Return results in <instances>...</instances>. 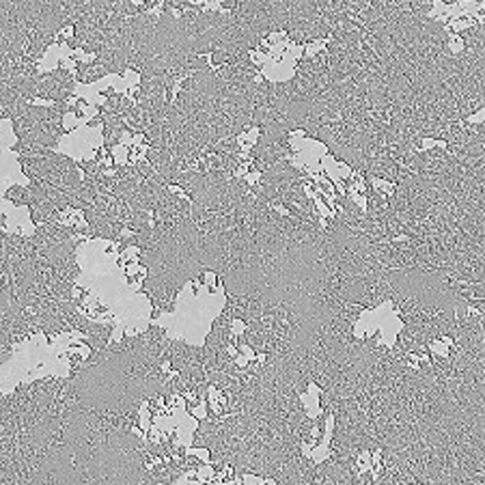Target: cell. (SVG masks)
I'll return each mask as SVG.
<instances>
[{
  "label": "cell",
  "mask_w": 485,
  "mask_h": 485,
  "mask_svg": "<svg viewBox=\"0 0 485 485\" xmlns=\"http://www.w3.org/2000/svg\"><path fill=\"white\" fill-rule=\"evenodd\" d=\"M108 76V71L102 67L95 59L91 61H80L74 56V80L76 84H95L97 80Z\"/></svg>",
  "instance_id": "6da1fadb"
},
{
  "label": "cell",
  "mask_w": 485,
  "mask_h": 485,
  "mask_svg": "<svg viewBox=\"0 0 485 485\" xmlns=\"http://www.w3.org/2000/svg\"><path fill=\"white\" fill-rule=\"evenodd\" d=\"M455 35L464 41V50L485 56V26L481 22H474L470 28H462Z\"/></svg>",
  "instance_id": "7a4b0ae2"
},
{
  "label": "cell",
  "mask_w": 485,
  "mask_h": 485,
  "mask_svg": "<svg viewBox=\"0 0 485 485\" xmlns=\"http://www.w3.org/2000/svg\"><path fill=\"white\" fill-rule=\"evenodd\" d=\"M115 332V323H97L93 321L88 332L84 334L86 347H91V352H100L110 343V336Z\"/></svg>",
  "instance_id": "3957f363"
},
{
  "label": "cell",
  "mask_w": 485,
  "mask_h": 485,
  "mask_svg": "<svg viewBox=\"0 0 485 485\" xmlns=\"http://www.w3.org/2000/svg\"><path fill=\"white\" fill-rule=\"evenodd\" d=\"M3 199H5V201H11V203L18 205V207H30V203H32L30 190L26 188V185H20V183L9 185V188L3 192Z\"/></svg>",
  "instance_id": "277c9868"
},
{
  "label": "cell",
  "mask_w": 485,
  "mask_h": 485,
  "mask_svg": "<svg viewBox=\"0 0 485 485\" xmlns=\"http://www.w3.org/2000/svg\"><path fill=\"white\" fill-rule=\"evenodd\" d=\"M119 91H117V88L115 86H106V88H102V91H100V95L104 97V100H110V97H115Z\"/></svg>",
  "instance_id": "5b68a950"
},
{
  "label": "cell",
  "mask_w": 485,
  "mask_h": 485,
  "mask_svg": "<svg viewBox=\"0 0 485 485\" xmlns=\"http://www.w3.org/2000/svg\"><path fill=\"white\" fill-rule=\"evenodd\" d=\"M100 123H104L102 115H95L93 119H88V121H86V125H88V127H97V125H100Z\"/></svg>",
  "instance_id": "8992f818"
},
{
  "label": "cell",
  "mask_w": 485,
  "mask_h": 485,
  "mask_svg": "<svg viewBox=\"0 0 485 485\" xmlns=\"http://www.w3.org/2000/svg\"><path fill=\"white\" fill-rule=\"evenodd\" d=\"M5 224H7V216L0 214V229H5Z\"/></svg>",
  "instance_id": "52a82bcc"
}]
</instances>
